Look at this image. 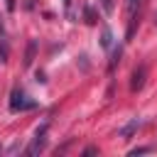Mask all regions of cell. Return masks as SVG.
<instances>
[{"label": "cell", "instance_id": "6da1fadb", "mask_svg": "<svg viewBox=\"0 0 157 157\" xmlns=\"http://www.w3.org/2000/svg\"><path fill=\"white\" fill-rule=\"evenodd\" d=\"M10 108H12V110H32V108H37V101H32L29 96H25L22 91H12V96H10Z\"/></svg>", "mask_w": 157, "mask_h": 157}, {"label": "cell", "instance_id": "7a4b0ae2", "mask_svg": "<svg viewBox=\"0 0 157 157\" xmlns=\"http://www.w3.org/2000/svg\"><path fill=\"white\" fill-rule=\"evenodd\" d=\"M44 135H47V123L37 130V135H34L32 145H29L25 152H27V155H37V152H42V150H44V145H47V137H44Z\"/></svg>", "mask_w": 157, "mask_h": 157}, {"label": "cell", "instance_id": "3957f363", "mask_svg": "<svg viewBox=\"0 0 157 157\" xmlns=\"http://www.w3.org/2000/svg\"><path fill=\"white\" fill-rule=\"evenodd\" d=\"M137 12H140V0H128V37H132V32H135Z\"/></svg>", "mask_w": 157, "mask_h": 157}, {"label": "cell", "instance_id": "277c9868", "mask_svg": "<svg viewBox=\"0 0 157 157\" xmlns=\"http://www.w3.org/2000/svg\"><path fill=\"white\" fill-rule=\"evenodd\" d=\"M145 76H147V69H145V66H137V69L132 71V81H130V88H132V91H140V88L145 86Z\"/></svg>", "mask_w": 157, "mask_h": 157}, {"label": "cell", "instance_id": "5b68a950", "mask_svg": "<svg viewBox=\"0 0 157 157\" xmlns=\"http://www.w3.org/2000/svg\"><path fill=\"white\" fill-rule=\"evenodd\" d=\"M140 125H142V123H140L137 118H132V120H130L128 125H123V128L118 130V135H120V137H130V135H132V132H135V130H137Z\"/></svg>", "mask_w": 157, "mask_h": 157}, {"label": "cell", "instance_id": "8992f818", "mask_svg": "<svg viewBox=\"0 0 157 157\" xmlns=\"http://www.w3.org/2000/svg\"><path fill=\"white\" fill-rule=\"evenodd\" d=\"M32 56H34V42H29V47H27V54H25V66H29V64H32Z\"/></svg>", "mask_w": 157, "mask_h": 157}, {"label": "cell", "instance_id": "52a82bcc", "mask_svg": "<svg viewBox=\"0 0 157 157\" xmlns=\"http://www.w3.org/2000/svg\"><path fill=\"white\" fill-rule=\"evenodd\" d=\"M147 152H152V147H132L128 155L130 157H137V155H147Z\"/></svg>", "mask_w": 157, "mask_h": 157}, {"label": "cell", "instance_id": "ba28073f", "mask_svg": "<svg viewBox=\"0 0 157 157\" xmlns=\"http://www.w3.org/2000/svg\"><path fill=\"white\" fill-rule=\"evenodd\" d=\"M101 44H103V47H110V32H108V29L103 32V39H101Z\"/></svg>", "mask_w": 157, "mask_h": 157}, {"label": "cell", "instance_id": "9c48e42d", "mask_svg": "<svg viewBox=\"0 0 157 157\" xmlns=\"http://www.w3.org/2000/svg\"><path fill=\"white\" fill-rule=\"evenodd\" d=\"M96 152H98L96 147H86V150H83V155H96Z\"/></svg>", "mask_w": 157, "mask_h": 157}, {"label": "cell", "instance_id": "30bf717a", "mask_svg": "<svg viewBox=\"0 0 157 157\" xmlns=\"http://www.w3.org/2000/svg\"><path fill=\"white\" fill-rule=\"evenodd\" d=\"M61 2H64V7H66V10H71V0H61Z\"/></svg>", "mask_w": 157, "mask_h": 157}, {"label": "cell", "instance_id": "8fae6325", "mask_svg": "<svg viewBox=\"0 0 157 157\" xmlns=\"http://www.w3.org/2000/svg\"><path fill=\"white\" fill-rule=\"evenodd\" d=\"M5 2H7V10H12V7H15V0H5Z\"/></svg>", "mask_w": 157, "mask_h": 157}]
</instances>
